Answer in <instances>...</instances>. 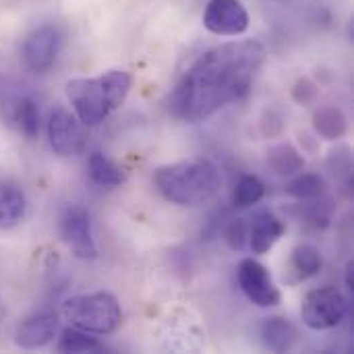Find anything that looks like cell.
<instances>
[{"label":"cell","instance_id":"ba28073f","mask_svg":"<svg viewBox=\"0 0 354 354\" xmlns=\"http://www.w3.org/2000/svg\"><path fill=\"white\" fill-rule=\"evenodd\" d=\"M85 124L64 108H54L48 118V141L54 153L62 158L79 156L87 145Z\"/></svg>","mask_w":354,"mask_h":354},{"label":"cell","instance_id":"44dd1931","mask_svg":"<svg viewBox=\"0 0 354 354\" xmlns=\"http://www.w3.org/2000/svg\"><path fill=\"white\" fill-rule=\"evenodd\" d=\"M266 195V185L255 176V174H247L243 176L232 191V203L236 207H251L255 203H259Z\"/></svg>","mask_w":354,"mask_h":354},{"label":"cell","instance_id":"3957f363","mask_svg":"<svg viewBox=\"0 0 354 354\" xmlns=\"http://www.w3.org/2000/svg\"><path fill=\"white\" fill-rule=\"evenodd\" d=\"M153 183L166 201L183 207H197L220 193L222 174L209 160H189L158 168Z\"/></svg>","mask_w":354,"mask_h":354},{"label":"cell","instance_id":"7c38bea8","mask_svg":"<svg viewBox=\"0 0 354 354\" xmlns=\"http://www.w3.org/2000/svg\"><path fill=\"white\" fill-rule=\"evenodd\" d=\"M284 232H286V226L276 214L268 209L259 212L249 224V249L255 255H266L284 236Z\"/></svg>","mask_w":354,"mask_h":354},{"label":"cell","instance_id":"ffe728a7","mask_svg":"<svg viewBox=\"0 0 354 354\" xmlns=\"http://www.w3.org/2000/svg\"><path fill=\"white\" fill-rule=\"evenodd\" d=\"M286 193L299 201H313L319 199L326 193V183L319 174H301L297 178H292L286 187Z\"/></svg>","mask_w":354,"mask_h":354},{"label":"cell","instance_id":"8992f818","mask_svg":"<svg viewBox=\"0 0 354 354\" xmlns=\"http://www.w3.org/2000/svg\"><path fill=\"white\" fill-rule=\"evenodd\" d=\"M58 232L62 243L68 247V251L83 261L97 259V245L93 239L91 218L89 212L81 205H68L58 222Z\"/></svg>","mask_w":354,"mask_h":354},{"label":"cell","instance_id":"d4e9b609","mask_svg":"<svg viewBox=\"0 0 354 354\" xmlns=\"http://www.w3.org/2000/svg\"><path fill=\"white\" fill-rule=\"evenodd\" d=\"M307 218L315 226H328V222L332 218V201H328V199H324V201L313 199V203L307 209Z\"/></svg>","mask_w":354,"mask_h":354},{"label":"cell","instance_id":"52a82bcc","mask_svg":"<svg viewBox=\"0 0 354 354\" xmlns=\"http://www.w3.org/2000/svg\"><path fill=\"white\" fill-rule=\"evenodd\" d=\"M236 278H239V286H241L243 295L253 305H257L261 309H272V307L280 305L282 292L274 284V278L263 263H259L251 257L243 259L239 263Z\"/></svg>","mask_w":354,"mask_h":354},{"label":"cell","instance_id":"4fadbf2b","mask_svg":"<svg viewBox=\"0 0 354 354\" xmlns=\"http://www.w3.org/2000/svg\"><path fill=\"white\" fill-rule=\"evenodd\" d=\"M27 212L25 193L12 185L0 180V230H12L21 224Z\"/></svg>","mask_w":354,"mask_h":354},{"label":"cell","instance_id":"8fae6325","mask_svg":"<svg viewBox=\"0 0 354 354\" xmlns=\"http://www.w3.org/2000/svg\"><path fill=\"white\" fill-rule=\"evenodd\" d=\"M58 332V315L52 311L35 313L23 319L15 330V344L23 351H37L48 346Z\"/></svg>","mask_w":354,"mask_h":354},{"label":"cell","instance_id":"d6986e66","mask_svg":"<svg viewBox=\"0 0 354 354\" xmlns=\"http://www.w3.org/2000/svg\"><path fill=\"white\" fill-rule=\"evenodd\" d=\"M268 164L270 168L280 174V176H292L299 174L305 168V158L301 156V151L290 145V143H282L278 147H274L268 156Z\"/></svg>","mask_w":354,"mask_h":354},{"label":"cell","instance_id":"5b68a950","mask_svg":"<svg viewBox=\"0 0 354 354\" xmlns=\"http://www.w3.org/2000/svg\"><path fill=\"white\" fill-rule=\"evenodd\" d=\"M346 313H348V301L334 286H322L309 290L301 303V317L305 326L315 332H324L340 326Z\"/></svg>","mask_w":354,"mask_h":354},{"label":"cell","instance_id":"2e32d148","mask_svg":"<svg viewBox=\"0 0 354 354\" xmlns=\"http://www.w3.org/2000/svg\"><path fill=\"white\" fill-rule=\"evenodd\" d=\"M313 129L326 141H338L346 135L348 122L340 108L336 106H322L313 114Z\"/></svg>","mask_w":354,"mask_h":354},{"label":"cell","instance_id":"ac0fdd59","mask_svg":"<svg viewBox=\"0 0 354 354\" xmlns=\"http://www.w3.org/2000/svg\"><path fill=\"white\" fill-rule=\"evenodd\" d=\"M56 348L60 353H73V354H97L106 353L108 348L93 336V334H87L83 330H77V328H66L62 330L60 338H58V344Z\"/></svg>","mask_w":354,"mask_h":354},{"label":"cell","instance_id":"7402d4cb","mask_svg":"<svg viewBox=\"0 0 354 354\" xmlns=\"http://www.w3.org/2000/svg\"><path fill=\"white\" fill-rule=\"evenodd\" d=\"M15 122L27 139L37 137V133H39V108L31 97L19 100V104L15 108Z\"/></svg>","mask_w":354,"mask_h":354},{"label":"cell","instance_id":"9c48e42d","mask_svg":"<svg viewBox=\"0 0 354 354\" xmlns=\"http://www.w3.org/2000/svg\"><path fill=\"white\" fill-rule=\"evenodd\" d=\"M62 50V33L54 25H41L33 29L21 48L23 62L33 73H46L54 66L58 54Z\"/></svg>","mask_w":354,"mask_h":354},{"label":"cell","instance_id":"603a6c76","mask_svg":"<svg viewBox=\"0 0 354 354\" xmlns=\"http://www.w3.org/2000/svg\"><path fill=\"white\" fill-rule=\"evenodd\" d=\"M224 236L232 251H243L245 247H249V224L243 218H236L228 224Z\"/></svg>","mask_w":354,"mask_h":354},{"label":"cell","instance_id":"277c9868","mask_svg":"<svg viewBox=\"0 0 354 354\" xmlns=\"http://www.w3.org/2000/svg\"><path fill=\"white\" fill-rule=\"evenodd\" d=\"M62 315L73 328L93 336L114 334L122 322V309L118 299L106 290L79 295L64 301Z\"/></svg>","mask_w":354,"mask_h":354},{"label":"cell","instance_id":"6da1fadb","mask_svg":"<svg viewBox=\"0 0 354 354\" xmlns=\"http://www.w3.org/2000/svg\"><path fill=\"white\" fill-rule=\"evenodd\" d=\"M266 56V48L257 39H234L209 48L172 89L170 112L185 122H201L228 104L245 100Z\"/></svg>","mask_w":354,"mask_h":354},{"label":"cell","instance_id":"5bb4252c","mask_svg":"<svg viewBox=\"0 0 354 354\" xmlns=\"http://www.w3.org/2000/svg\"><path fill=\"white\" fill-rule=\"evenodd\" d=\"M324 268V257L313 245H299L295 247L290 261H288V282L299 284L313 276H317Z\"/></svg>","mask_w":354,"mask_h":354},{"label":"cell","instance_id":"7a4b0ae2","mask_svg":"<svg viewBox=\"0 0 354 354\" xmlns=\"http://www.w3.org/2000/svg\"><path fill=\"white\" fill-rule=\"evenodd\" d=\"M133 87V77L127 71H106L97 77H79L66 83V97L85 127L104 122L110 112L118 110Z\"/></svg>","mask_w":354,"mask_h":354},{"label":"cell","instance_id":"30bf717a","mask_svg":"<svg viewBox=\"0 0 354 354\" xmlns=\"http://www.w3.org/2000/svg\"><path fill=\"white\" fill-rule=\"evenodd\" d=\"M203 25L216 35H243L249 29V12L241 0H209L203 10Z\"/></svg>","mask_w":354,"mask_h":354},{"label":"cell","instance_id":"e0dca14e","mask_svg":"<svg viewBox=\"0 0 354 354\" xmlns=\"http://www.w3.org/2000/svg\"><path fill=\"white\" fill-rule=\"evenodd\" d=\"M87 172L89 178L104 189H116L124 183V172L104 153L93 151L87 160Z\"/></svg>","mask_w":354,"mask_h":354},{"label":"cell","instance_id":"9a60e30c","mask_svg":"<svg viewBox=\"0 0 354 354\" xmlns=\"http://www.w3.org/2000/svg\"><path fill=\"white\" fill-rule=\"evenodd\" d=\"M261 342L272 353H286L297 342V330L295 326L284 317H270L259 328Z\"/></svg>","mask_w":354,"mask_h":354},{"label":"cell","instance_id":"cb8c5ba5","mask_svg":"<svg viewBox=\"0 0 354 354\" xmlns=\"http://www.w3.org/2000/svg\"><path fill=\"white\" fill-rule=\"evenodd\" d=\"M319 95V87L311 81V79H299L292 87V100L299 106H311L315 104Z\"/></svg>","mask_w":354,"mask_h":354}]
</instances>
